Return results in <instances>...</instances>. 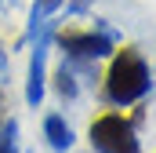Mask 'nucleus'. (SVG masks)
Masks as SVG:
<instances>
[{
    "mask_svg": "<svg viewBox=\"0 0 156 153\" xmlns=\"http://www.w3.org/2000/svg\"><path fill=\"white\" fill-rule=\"evenodd\" d=\"M149 88H153V73H149L145 58H142L134 47L116 51V58H113V66H109V73H105V99H109L113 106H131V102H138Z\"/></svg>",
    "mask_w": 156,
    "mask_h": 153,
    "instance_id": "f257e3e1",
    "label": "nucleus"
},
{
    "mask_svg": "<svg viewBox=\"0 0 156 153\" xmlns=\"http://www.w3.org/2000/svg\"><path fill=\"white\" fill-rule=\"evenodd\" d=\"M91 150L94 153H142L134 124L120 113H102L91 124Z\"/></svg>",
    "mask_w": 156,
    "mask_h": 153,
    "instance_id": "f03ea898",
    "label": "nucleus"
},
{
    "mask_svg": "<svg viewBox=\"0 0 156 153\" xmlns=\"http://www.w3.org/2000/svg\"><path fill=\"white\" fill-rule=\"evenodd\" d=\"M58 47L66 58L73 62H94V58H105L113 51V40L105 37L102 29H62L58 33Z\"/></svg>",
    "mask_w": 156,
    "mask_h": 153,
    "instance_id": "7ed1b4c3",
    "label": "nucleus"
},
{
    "mask_svg": "<svg viewBox=\"0 0 156 153\" xmlns=\"http://www.w3.org/2000/svg\"><path fill=\"white\" fill-rule=\"evenodd\" d=\"M55 37V22H44L33 40H37V47H33V58H29V80H26V102L37 110L40 102H44V58H47V44Z\"/></svg>",
    "mask_w": 156,
    "mask_h": 153,
    "instance_id": "20e7f679",
    "label": "nucleus"
},
{
    "mask_svg": "<svg viewBox=\"0 0 156 153\" xmlns=\"http://www.w3.org/2000/svg\"><path fill=\"white\" fill-rule=\"evenodd\" d=\"M44 135H47V142H51L58 153H66L69 146H73V128L66 124V117H58V113H51L47 120H44Z\"/></svg>",
    "mask_w": 156,
    "mask_h": 153,
    "instance_id": "39448f33",
    "label": "nucleus"
},
{
    "mask_svg": "<svg viewBox=\"0 0 156 153\" xmlns=\"http://www.w3.org/2000/svg\"><path fill=\"white\" fill-rule=\"evenodd\" d=\"M62 4H66V0H33V11H29V33H26V37L33 40V33H37V29L58 11V7H62Z\"/></svg>",
    "mask_w": 156,
    "mask_h": 153,
    "instance_id": "423d86ee",
    "label": "nucleus"
},
{
    "mask_svg": "<svg viewBox=\"0 0 156 153\" xmlns=\"http://www.w3.org/2000/svg\"><path fill=\"white\" fill-rule=\"evenodd\" d=\"M0 153H18V124L7 120L0 128Z\"/></svg>",
    "mask_w": 156,
    "mask_h": 153,
    "instance_id": "0eeeda50",
    "label": "nucleus"
},
{
    "mask_svg": "<svg viewBox=\"0 0 156 153\" xmlns=\"http://www.w3.org/2000/svg\"><path fill=\"white\" fill-rule=\"evenodd\" d=\"M58 91H62L66 99H76V84H73V73H69L66 66L58 69Z\"/></svg>",
    "mask_w": 156,
    "mask_h": 153,
    "instance_id": "6e6552de",
    "label": "nucleus"
},
{
    "mask_svg": "<svg viewBox=\"0 0 156 153\" xmlns=\"http://www.w3.org/2000/svg\"><path fill=\"white\" fill-rule=\"evenodd\" d=\"M91 4H94V0H69V7H66V11H69V15H83Z\"/></svg>",
    "mask_w": 156,
    "mask_h": 153,
    "instance_id": "1a4fd4ad",
    "label": "nucleus"
},
{
    "mask_svg": "<svg viewBox=\"0 0 156 153\" xmlns=\"http://www.w3.org/2000/svg\"><path fill=\"white\" fill-rule=\"evenodd\" d=\"M0 128H4V124H0Z\"/></svg>",
    "mask_w": 156,
    "mask_h": 153,
    "instance_id": "9d476101",
    "label": "nucleus"
}]
</instances>
